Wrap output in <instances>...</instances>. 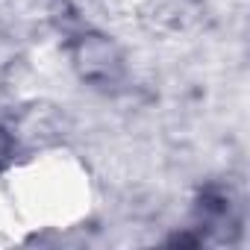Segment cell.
<instances>
[{"mask_svg":"<svg viewBox=\"0 0 250 250\" xmlns=\"http://www.w3.org/2000/svg\"><path fill=\"white\" fill-rule=\"evenodd\" d=\"M6 156H9V139L3 136V130H0V165L6 162Z\"/></svg>","mask_w":250,"mask_h":250,"instance_id":"cell-1","label":"cell"}]
</instances>
